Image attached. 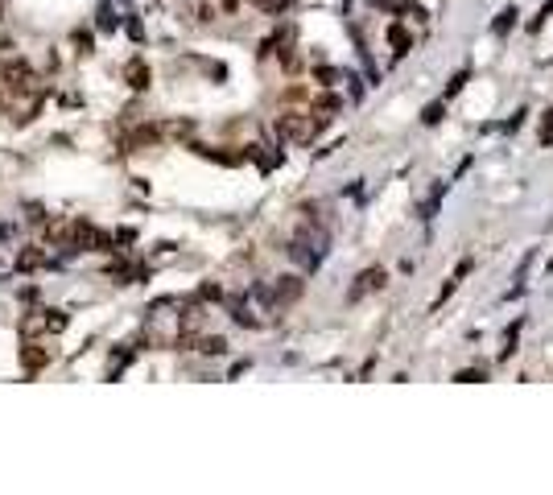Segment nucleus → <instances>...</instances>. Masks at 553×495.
Listing matches in <instances>:
<instances>
[{"instance_id": "f8f14e48", "label": "nucleus", "mask_w": 553, "mask_h": 495, "mask_svg": "<svg viewBox=\"0 0 553 495\" xmlns=\"http://www.w3.org/2000/svg\"><path fill=\"white\" fill-rule=\"evenodd\" d=\"M95 25H99V29H103V34H112V29H116V25H120V21H116V13H112V4H108V0H103V4H99V17H95Z\"/></svg>"}, {"instance_id": "1a4fd4ad", "label": "nucleus", "mask_w": 553, "mask_h": 495, "mask_svg": "<svg viewBox=\"0 0 553 495\" xmlns=\"http://www.w3.org/2000/svg\"><path fill=\"white\" fill-rule=\"evenodd\" d=\"M190 347H194V351H202V355H223V351H228V343H223L219 334H207V339H190Z\"/></svg>"}, {"instance_id": "f257e3e1", "label": "nucleus", "mask_w": 553, "mask_h": 495, "mask_svg": "<svg viewBox=\"0 0 553 495\" xmlns=\"http://www.w3.org/2000/svg\"><path fill=\"white\" fill-rule=\"evenodd\" d=\"M276 136H285V140H293V145H310L318 128H323V120L314 116L310 120V112H285V116H276Z\"/></svg>"}, {"instance_id": "9b49d317", "label": "nucleus", "mask_w": 553, "mask_h": 495, "mask_svg": "<svg viewBox=\"0 0 553 495\" xmlns=\"http://www.w3.org/2000/svg\"><path fill=\"white\" fill-rule=\"evenodd\" d=\"M228 310H231V318H235L239 326H248V330H252V326H260V318L252 314V310H248L244 302H228Z\"/></svg>"}, {"instance_id": "b1692460", "label": "nucleus", "mask_w": 553, "mask_h": 495, "mask_svg": "<svg viewBox=\"0 0 553 495\" xmlns=\"http://www.w3.org/2000/svg\"><path fill=\"white\" fill-rule=\"evenodd\" d=\"M235 4H239V0H223V8H228V13H235Z\"/></svg>"}, {"instance_id": "423d86ee", "label": "nucleus", "mask_w": 553, "mask_h": 495, "mask_svg": "<svg viewBox=\"0 0 553 495\" xmlns=\"http://www.w3.org/2000/svg\"><path fill=\"white\" fill-rule=\"evenodd\" d=\"M38 326L50 330V334H62V330L71 326V314H66V310H38Z\"/></svg>"}, {"instance_id": "dca6fc26", "label": "nucleus", "mask_w": 553, "mask_h": 495, "mask_svg": "<svg viewBox=\"0 0 553 495\" xmlns=\"http://www.w3.org/2000/svg\"><path fill=\"white\" fill-rule=\"evenodd\" d=\"M124 29H128V38H145V25H140V17H133V13H128V21H124Z\"/></svg>"}, {"instance_id": "7ed1b4c3", "label": "nucleus", "mask_w": 553, "mask_h": 495, "mask_svg": "<svg viewBox=\"0 0 553 495\" xmlns=\"http://www.w3.org/2000/svg\"><path fill=\"white\" fill-rule=\"evenodd\" d=\"M302 276H276V285L269 289V306H289V302H297L302 297Z\"/></svg>"}, {"instance_id": "a211bd4d", "label": "nucleus", "mask_w": 553, "mask_h": 495, "mask_svg": "<svg viewBox=\"0 0 553 495\" xmlns=\"http://www.w3.org/2000/svg\"><path fill=\"white\" fill-rule=\"evenodd\" d=\"M25 219H29V223H42V219H46V211H42L38 202H25Z\"/></svg>"}, {"instance_id": "412c9836", "label": "nucleus", "mask_w": 553, "mask_h": 495, "mask_svg": "<svg viewBox=\"0 0 553 495\" xmlns=\"http://www.w3.org/2000/svg\"><path fill=\"white\" fill-rule=\"evenodd\" d=\"M438 116H442V103H429V108H425V124H434Z\"/></svg>"}, {"instance_id": "aec40b11", "label": "nucleus", "mask_w": 553, "mask_h": 495, "mask_svg": "<svg viewBox=\"0 0 553 495\" xmlns=\"http://www.w3.org/2000/svg\"><path fill=\"white\" fill-rule=\"evenodd\" d=\"M75 42H79V54H91V34H75Z\"/></svg>"}, {"instance_id": "6ab92c4d", "label": "nucleus", "mask_w": 553, "mask_h": 495, "mask_svg": "<svg viewBox=\"0 0 553 495\" xmlns=\"http://www.w3.org/2000/svg\"><path fill=\"white\" fill-rule=\"evenodd\" d=\"M219 297H223L219 285H202V302H219Z\"/></svg>"}, {"instance_id": "4be33fe9", "label": "nucleus", "mask_w": 553, "mask_h": 495, "mask_svg": "<svg viewBox=\"0 0 553 495\" xmlns=\"http://www.w3.org/2000/svg\"><path fill=\"white\" fill-rule=\"evenodd\" d=\"M462 384H471V380H483V367H475V371H459Z\"/></svg>"}, {"instance_id": "f03ea898", "label": "nucleus", "mask_w": 553, "mask_h": 495, "mask_svg": "<svg viewBox=\"0 0 553 495\" xmlns=\"http://www.w3.org/2000/svg\"><path fill=\"white\" fill-rule=\"evenodd\" d=\"M0 79H4V87L8 91H29L34 83H38V75H34V66H29L25 58L4 62V66H0Z\"/></svg>"}, {"instance_id": "6e6552de", "label": "nucleus", "mask_w": 553, "mask_h": 495, "mask_svg": "<svg viewBox=\"0 0 553 495\" xmlns=\"http://www.w3.org/2000/svg\"><path fill=\"white\" fill-rule=\"evenodd\" d=\"M124 79H128V87H133V91H145L153 75H149V66H145L140 58H133V62H128V71H124Z\"/></svg>"}, {"instance_id": "4468645a", "label": "nucleus", "mask_w": 553, "mask_h": 495, "mask_svg": "<svg viewBox=\"0 0 553 495\" xmlns=\"http://www.w3.org/2000/svg\"><path fill=\"white\" fill-rule=\"evenodd\" d=\"M112 239H116L120 248H128V244H137V227H116V231H112Z\"/></svg>"}, {"instance_id": "9d476101", "label": "nucleus", "mask_w": 553, "mask_h": 495, "mask_svg": "<svg viewBox=\"0 0 553 495\" xmlns=\"http://www.w3.org/2000/svg\"><path fill=\"white\" fill-rule=\"evenodd\" d=\"M42 265H46V252H42V248H25V252L17 256V269L21 272H34V269H42Z\"/></svg>"}, {"instance_id": "393cba45", "label": "nucleus", "mask_w": 553, "mask_h": 495, "mask_svg": "<svg viewBox=\"0 0 553 495\" xmlns=\"http://www.w3.org/2000/svg\"><path fill=\"white\" fill-rule=\"evenodd\" d=\"M0 21H4V0H0Z\"/></svg>"}, {"instance_id": "39448f33", "label": "nucleus", "mask_w": 553, "mask_h": 495, "mask_svg": "<svg viewBox=\"0 0 553 495\" xmlns=\"http://www.w3.org/2000/svg\"><path fill=\"white\" fill-rule=\"evenodd\" d=\"M46 351L42 347H34V343H21V367H25V376H38L42 367H46Z\"/></svg>"}, {"instance_id": "20e7f679", "label": "nucleus", "mask_w": 553, "mask_h": 495, "mask_svg": "<svg viewBox=\"0 0 553 495\" xmlns=\"http://www.w3.org/2000/svg\"><path fill=\"white\" fill-rule=\"evenodd\" d=\"M384 285V269H368L360 272V285H351V293H347V302H360L364 293H371V289H380Z\"/></svg>"}, {"instance_id": "5701e85b", "label": "nucleus", "mask_w": 553, "mask_h": 495, "mask_svg": "<svg viewBox=\"0 0 553 495\" xmlns=\"http://www.w3.org/2000/svg\"><path fill=\"white\" fill-rule=\"evenodd\" d=\"M8 235H13V227H8V223H0V239H8Z\"/></svg>"}, {"instance_id": "f3484780", "label": "nucleus", "mask_w": 553, "mask_h": 495, "mask_svg": "<svg viewBox=\"0 0 553 495\" xmlns=\"http://www.w3.org/2000/svg\"><path fill=\"white\" fill-rule=\"evenodd\" d=\"M388 38H392V45H397V54H405V50H409V42H405V29H401V25H392V34H388Z\"/></svg>"}, {"instance_id": "2eb2a0df", "label": "nucleus", "mask_w": 553, "mask_h": 495, "mask_svg": "<svg viewBox=\"0 0 553 495\" xmlns=\"http://www.w3.org/2000/svg\"><path fill=\"white\" fill-rule=\"evenodd\" d=\"M252 4H256L260 13H285V8H289L293 0H252Z\"/></svg>"}, {"instance_id": "ddd939ff", "label": "nucleus", "mask_w": 553, "mask_h": 495, "mask_svg": "<svg viewBox=\"0 0 553 495\" xmlns=\"http://www.w3.org/2000/svg\"><path fill=\"white\" fill-rule=\"evenodd\" d=\"M537 140H541V145H553V108L545 112V116H541V128H537Z\"/></svg>"}, {"instance_id": "0eeeda50", "label": "nucleus", "mask_w": 553, "mask_h": 495, "mask_svg": "<svg viewBox=\"0 0 553 495\" xmlns=\"http://www.w3.org/2000/svg\"><path fill=\"white\" fill-rule=\"evenodd\" d=\"M161 140V124H140L128 136V149H145V145H157Z\"/></svg>"}]
</instances>
